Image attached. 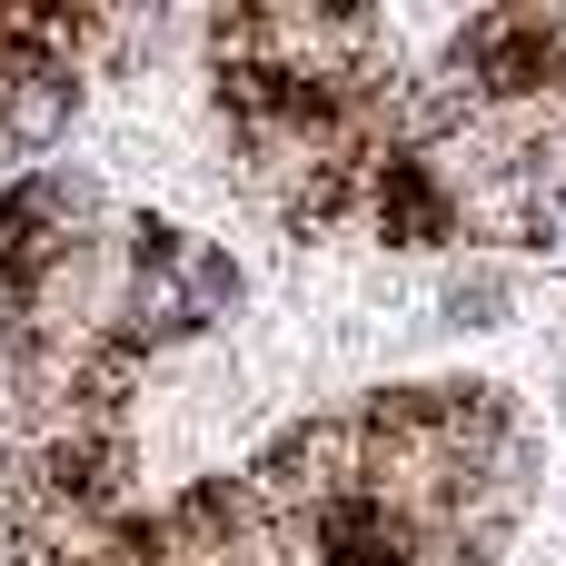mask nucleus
Instances as JSON below:
<instances>
[{"label": "nucleus", "mask_w": 566, "mask_h": 566, "mask_svg": "<svg viewBox=\"0 0 566 566\" xmlns=\"http://www.w3.org/2000/svg\"><path fill=\"white\" fill-rule=\"evenodd\" d=\"M80 109V70L70 60H20L10 99H0V159H40Z\"/></svg>", "instance_id": "f257e3e1"}, {"label": "nucleus", "mask_w": 566, "mask_h": 566, "mask_svg": "<svg viewBox=\"0 0 566 566\" xmlns=\"http://www.w3.org/2000/svg\"><path fill=\"white\" fill-rule=\"evenodd\" d=\"M507 308H517V279H507L497 259H468V269L448 279V318H458V328H497Z\"/></svg>", "instance_id": "7ed1b4c3"}, {"label": "nucleus", "mask_w": 566, "mask_h": 566, "mask_svg": "<svg viewBox=\"0 0 566 566\" xmlns=\"http://www.w3.org/2000/svg\"><path fill=\"white\" fill-rule=\"evenodd\" d=\"M179 279H189L199 328H219V318L239 308V269H229V249H219V239H189V249H179Z\"/></svg>", "instance_id": "f03ea898"}]
</instances>
